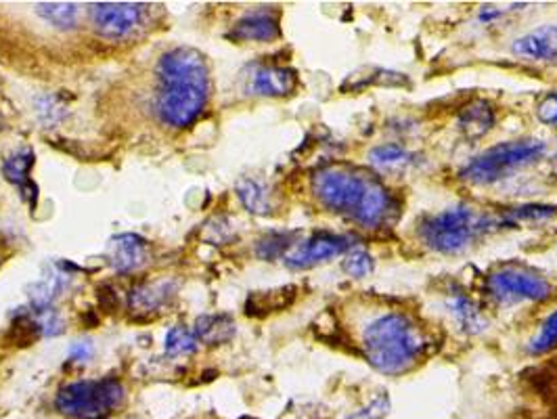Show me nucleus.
Instances as JSON below:
<instances>
[{"mask_svg":"<svg viewBox=\"0 0 557 419\" xmlns=\"http://www.w3.org/2000/svg\"><path fill=\"white\" fill-rule=\"evenodd\" d=\"M158 118L172 128H187L203 113L210 99V70L206 57L191 47L168 51L158 61Z\"/></svg>","mask_w":557,"mask_h":419,"instance_id":"obj_1","label":"nucleus"},{"mask_svg":"<svg viewBox=\"0 0 557 419\" xmlns=\"http://www.w3.org/2000/svg\"><path fill=\"white\" fill-rule=\"evenodd\" d=\"M312 194L335 214L350 217L364 229H377L394 212L388 189L355 168H321L312 176Z\"/></svg>","mask_w":557,"mask_h":419,"instance_id":"obj_2","label":"nucleus"},{"mask_svg":"<svg viewBox=\"0 0 557 419\" xmlns=\"http://www.w3.org/2000/svg\"><path fill=\"white\" fill-rule=\"evenodd\" d=\"M423 346L418 325L403 312H388L375 319L362 334L364 359L388 375H400L411 369Z\"/></svg>","mask_w":557,"mask_h":419,"instance_id":"obj_3","label":"nucleus"},{"mask_svg":"<svg viewBox=\"0 0 557 419\" xmlns=\"http://www.w3.org/2000/svg\"><path fill=\"white\" fill-rule=\"evenodd\" d=\"M493 224L495 221L488 214H482L468 206H459L423 219L419 226V237L430 250L453 256L472 248L484 233L491 231Z\"/></svg>","mask_w":557,"mask_h":419,"instance_id":"obj_4","label":"nucleus"},{"mask_svg":"<svg viewBox=\"0 0 557 419\" xmlns=\"http://www.w3.org/2000/svg\"><path fill=\"white\" fill-rule=\"evenodd\" d=\"M126 391L120 380H81L57 392L55 407L70 419H108L124 405Z\"/></svg>","mask_w":557,"mask_h":419,"instance_id":"obj_5","label":"nucleus"},{"mask_svg":"<svg viewBox=\"0 0 557 419\" xmlns=\"http://www.w3.org/2000/svg\"><path fill=\"white\" fill-rule=\"evenodd\" d=\"M545 153V143L539 139L509 140L482 151L468 167L461 178L472 185H493L507 178L518 168L529 167Z\"/></svg>","mask_w":557,"mask_h":419,"instance_id":"obj_6","label":"nucleus"},{"mask_svg":"<svg viewBox=\"0 0 557 419\" xmlns=\"http://www.w3.org/2000/svg\"><path fill=\"white\" fill-rule=\"evenodd\" d=\"M488 292L502 305L539 303L549 298L552 283L530 269L511 264L503 267L488 278Z\"/></svg>","mask_w":557,"mask_h":419,"instance_id":"obj_7","label":"nucleus"},{"mask_svg":"<svg viewBox=\"0 0 557 419\" xmlns=\"http://www.w3.org/2000/svg\"><path fill=\"white\" fill-rule=\"evenodd\" d=\"M147 4L140 2H95L88 9L92 29L108 40H124L145 26Z\"/></svg>","mask_w":557,"mask_h":419,"instance_id":"obj_8","label":"nucleus"},{"mask_svg":"<svg viewBox=\"0 0 557 419\" xmlns=\"http://www.w3.org/2000/svg\"><path fill=\"white\" fill-rule=\"evenodd\" d=\"M355 246L352 237L335 235V233H317L307 242L298 244L292 251L285 254V264L294 271L310 269L314 264L327 262L335 256H342Z\"/></svg>","mask_w":557,"mask_h":419,"instance_id":"obj_9","label":"nucleus"},{"mask_svg":"<svg viewBox=\"0 0 557 419\" xmlns=\"http://www.w3.org/2000/svg\"><path fill=\"white\" fill-rule=\"evenodd\" d=\"M239 42H271L281 36V13L277 9H253L239 17L228 34Z\"/></svg>","mask_w":557,"mask_h":419,"instance_id":"obj_10","label":"nucleus"},{"mask_svg":"<svg viewBox=\"0 0 557 419\" xmlns=\"http://www.w3.org/2000/svg\"><path fill=\"white\" fill-rule=\"evenodd\" d=\"M298 84V76L289 67L278 65H260L251 72L250 88L251 95L258 97H285L292 95Z\"/></svg>","mask_w":557,"mask_h":419,"instance_id":"obj_11","label":"nucleus"},{"mask_svg":"<svg viewBox=\"0 0 557 419\" xmlns=\"http://www.w3.org/2000/svg\"><path fill=\"white\" fill-rule=\"evenodd\" d=\"M147 251L149 246L140 235L122 233V235H115L110 244V260L117 273H133V271H139L140 267L147 262Z\"/></svg>","mask_w":557,"mask_h":419,"instance_id":"obj_12","label":"nucleus"},{"mask_svg":"<svg viewBox=\"0 0 557 419\" xmlns=\"http://www.w3.org/2000/svg\"><path fill=\"white\" fill-rule=\"evenodd\" d=\"M32 167H34V151H32V147L22 145V147L13 149V151L4 158V162H2V174H4V178H7L11 185H15V187L20 189L22 197H26L29 204H36L38 192H36L34 183L29 181V170H32Z\"/></svg>","mask_w":557,"mask_h":419,"instance_id":"obj_13","label":"nucleus"},{"mask_svg":"<svg viewBox=\"0 0 557 419\" xmlns=\"http://www.w3.org/2000/svg\"><path fill=\"white\" fill-rule=\"evenodd\" d=\"M511 51L534 61H557V26H545L524 34L513 42Z\"/></svg>","mask_w":557,"mask_h":419,"instance_id":"obj_14","label":"nucleus"},{"mask_svg":"<svg viewBox=\"0 0 557 419\" xmlns=\"http://www.w3.org/2000/svg\"><path fill=\"white\" fill-rule=\"evenodd\" d=\"M174 296V283L172 281H158V283H143L131 292V308L139 315L158 312Z\"/></svg>","mask_w":557,"mask_h":419,"instance_id":"obj_15","label":"nucleus"},{"mask_svg":"<svg viewBox=\"0 0 557 419\" xmlns=\"http://www.w3.org/2000/svg\"><path fill=\"white\" fill-rule=\"evenodd\" d=\"M493 124H495V113L491 103L486 101H474L459 113V131L468 139L484 137L493 128Z\"/></svg>","mask_w":557,"mask_h":419,"instance_id":"obj_16","label":"nucleus"},{"mask_svg":"<svg viewBox=\"0 0 557 419\" xmlns=\"http://www.w3.org/2000/svg\"><path fill=\"white\" fill-rule=\"evenodd\" d=\"M446 307L450 310V315L455 317V321L470 334H478L484 330V319L480 315V310L474 305V300L470 296H466L461 289H450L448 298H446Z\"/></svg>","mask_w":557,"mask_h":419,"instance_id":"obj_17","label":"nucleus"},{"mask_svg":"<svg viewBox=\"0 0 557 419\" xmlns=\"http://www.w3.org/2000/svg\"><path fill=\"white\" fill-rule=\"evenodd\" d=\"M194 334L210 346L226 344L235 335V321L228 315H203L197 319Z\"/></svg>","mask_w":557,"mask_h":419,"instance_id":"obj_18","label":"nucleus"},{"mask_svg":"<svg viewBox=\"0 0 557 419\" xmlns=\"http://www.w3.org/2000/svg\"><path fill=\"white\" fill-rule=\"evenodd\" d=\"M36 15L55 29L70 32L78 26L81 9L74 2H40L36 4Z\"/></svg>","mask_w":557,"mask_h":419,"instance_id":"obj_19","label":"nucleus"},{"mask_svg":"<svg viewBox=\"0 0 557 419\" xmlns=\"http://www.w3.org/2000/svg\"><path fill=\"white\" fill-rule=\"evenodd\" d=\"M237 196L251 214H260V217L271 214V197H269L267 187L260 185L258 181L242 178L237 183Z\"/></svg>","mask_w":557,"mask_h":419,"instance_id":"obj_20","label":"nucleus"},{"mask_svg":"<svg viewBox=\"0 0 557 419\" xmlns=\"http://www.w3.org/2000/svg\"><path fill=\"white\" fill-rule=\"evenodd\" d=\"M371 164L384 170H396L411 164V153L400 145H380L369 151Z\"/></svg>","mask_w":557,"mask_h":419,"instance_id":"obj_21","label":"nucleus"},{"mask_svg":"<svg viewBox=\"0 0 557 419\" xmlns=\"http://www.w3.org/2000/svg\"><path fill=\"white\" fill-rule=\"evenodd\" d=\"M197 346H199V340L194 334V330H187L185 325L170 328L164 337V350L170 357L191 355V353H196Z\"/></svg>","mask_w":557,"mask_h":419,"instance_id":"obj_22","label":"nucleus"},{"mask_svg":"<svg viewBox=\"0 0 557 419\" xmlns=\"http://www.w3.org/2000/svg\"><path fill=\"white\" fill-rule=\"evenodd\" d=\"M557 348V312L549 315L547 321L541 325L539 334L530 340V355H547Z\"/></svg>","mask_w":557,"mask_h":419,"instance_id":"obj_23","label":"nucleus"},{"mask_svg":"<svg viewBox=\"0 0 557 419\" xmlns=\"http://www.w3.org/2000/svg\"><path fill=\"white\" fill-rule=\"evenodd\" d=\"M289 246H292V235L289 233H271V235H267L264 239L258 242L256 254L264 260H273V258L283 256Z\"/></svg>","mask_w":557,"mask_h":419,"instance_id":"obj_24","label":"nucleus"},{"mask_svg":"<svg viewBox=\"0 0 557 419\" xmlns=\"http://www.w3.org/2000/svg\"><path fill=\"white\" fill-rule=\"evenodd\" d=\"M342 269H344L350 278L361 280V278H367V275L373 273L375 262H373V258H371L367 251H350V254L344 258Z\"/></svg>","mask_w":557,"mask_h":419,"instance_id":"obj_25","label":"nucleus"},{"mask_svg":"<svg viewBox=\"0 0 557 419\" xmlns=\"http://www.w3.org/2000/svg\"><path fill=\"white\" fill-rule=\"evenodd\" d=\"M556 214V206H522L511 210L509 219L524 223V221H547V219H554Z\"/></svg>","mask_w":557,"mask_h":419,"instance_id":"obj_26","label":"nucleus"},{"mask_svg":"<svg viewBox=\"0 0 557 419\" xmlns=\"http://www.w3.org/2000/svg\"><path fill=\"white\" fill-rule=\"evenodd\" d=\"M388 414H391V400L386 394H380L367 407H362L361 411H357L348 419H384Z\"/></svg>","mask_w":557,"mask_h":419,"instance_id":"obj_27","label":"nucleus"},{"mask_svg":"<svg viewBox=\"0 0 557 419\" xmlns=\"http://www.w3.org/2000/svg\"><path fill=\"white\" fill-rule=\"evenodd\" d=\"M36 112L38 115L47 122V124H55L59 122L61 118H63V106H61V101L53 97V95H45L42 99H38V103H36Z\"/></svg>","mask_w":557,"mask_h":419,"instance_id":"obj_28","label":"nucleus"},{"mask_svg":"<svg viewBox=\"0 0 557 419\" xmlns=\"http://www.w3.org/2000/svg\"><path fill=\"white\" fill-rule=\"evenodd\" d=\"M536 115L543 124L557 126V93H549L541 99V103L536 108Z\"/></svg>","mask_w":557,"mask_h":419,"instance_id":"obj_29","label":"nucleus"},{"mask_svg":"<svg viewBox=\"0 0 557 419\" xmlns=\"http://www.w3.org/2000/svg\"><path fill=\"white\" fill-rule=\"evenodd\" d=\"M95 348H92V342L90 340H81V342H74L72 348H70V361L74 363H88V359L92 357Z\"/></svg>","mask_w":557,"mask_h":419,"instance_id":"obj_30","label":"nucleus"},{"mask_svg":"<svg viewBox=\"0 0 557 419\" xmlns=\"http://www.w3.org/2000/svg\"><path fill=\"white\" fill-rule=\"evenodd\" d=\"M4 128V118H2V113H0V131Z\"/></svg>","mask_w":557,"mask_h":419,"instance_id":"obj_31","label":"nucleus"}]
</instances>
